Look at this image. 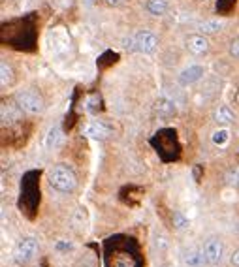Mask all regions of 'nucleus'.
Segmentation results:
<instances>
[{
    "label": "nucleus",
    "mask_w": 239,
    "mask_h": 267,
    "mask_svg": "<svg viewBox=\"0 0 239 267\" xmlns=\"http://www.w3.org/2000/svg\"><path fill=\"white\" fill-rule=\"evenodd\" d=\"M49 185H51L57 192L70 194V192L76 190L77 177L68 166H64V164H57V166L51 168V171H49Z\"/></svg>",
    "instance_id": "1"
},
{
    "label": "nucleus",
    "mask_w": 239,
    "mask_h": 267,
    "mask_svg": "<svg viewBox=\"0 0 239 267\" xmlns=\"http://www.w3.org/2000/svg\"><path fill=\"white\" fill-rule=\"evenodd\" d=\"M15 102L19 104V107L27 113H41L44 111V100L38 93L30 91V88H23L15 93Z\"/></svg>",
    "instance_id": "2"
},
{
    "label": "nucleus",
    "mask_w": 239,
    "mask_h": 267,
    "mask_svg": "<svg viewBox=\"0 0 239 267\" xmlns=\"http://www.w3.org/2000/svg\"><path fill=\"white\" fill-rule=\"evenodd\" d=\"M38 254V241L34 237H25L21 239L15 247V260L19 263H29Z\"/></svg>",
    "instance_id": "3"
},
{
    "label": "nucleus",
    "mask_w": 239,
    "mask_h": 267,
    "mask_svg": "<svg viewBox=\"0 0 239 267\" xmlns=\"http://www.w3.org/2000/svg\"><path fill=\"white\" fill-rule=\"evenodd\" d=\"M202 252H204V260L205 263L209 265H216L222 261V254H224V244L221 243V239L211 237L207 239L202 247Z\"/></svg>",
    "instance_id": "4"
},
{
    "label": "nucleus",
    "mask_w": 239,
    "mask_h": 267,
    "mask_svg": "<svg viewBox=\"0 0 239 267\" xmlns=\"http://www.w3.org/2000/svg\"><path fill=\"white\" fill-rule=\"evenodd\" d=\"M132 43H134L136 51L153 53L155 49H157V46H158V38L153 34V32H149V30H141V32H138V34L134 36Z\"/></svg>",
    "instance_id": "5"
},
{
    "label": "nucleus",
    "mask_w": 239,
    "mask_h": 267,
    "mask_svg": "<svg viewBox=\"0 0 239 267\" xmlns=\"http://www.w3.org/2000/svg\"><path fill=\"white\" fill-rule=\"evenodd\" d=\"M21 107L19 104L15 102H2V107H0V115H2V124L6 126V124H12V122L19 121L21 119Z\"/></svg>",
    "instance_id": "6"
},
{
    "label": "nucleus",
    "mask_w": 239,
    "mask_h": 267,
    "mask_svg": "<svg viewBox=\"0 0 239 267\" xmlns=\"http://www.w3.org/2000/svg\"><path fill=\"white\" fill-rule=\"evenodd\" d=\"M204 72H205V68H204V66H200V64L188 66V68H185V70L181 72V76H179V81H181V85H192L194 81L202 79Z\"/></svg>",
    "instance_id": "7"
},
{
    "label": "nucleus",
    "mask_w": 239,
    "mask_h": 267,
    "mask_svg": "<svg viewBox=\"0 0 239 267\" xmlns=\"http://www.w3.org/2000/svg\"><path fill=\"white\" fill-rule=\"evenodd\" d=\"M85 134H87L89 138H93V140H104L105 136L110 134V128L105 126L104 122L93 121L85 126Z\"/></svg>",
    "instance_id": "8"
},
{
    "label": "nucleus",
    "mask_w": 239,
    "mask_h": 267,
    "mask_svg": "<svg viewBox=\"0 0 239 267\" xmlns=\"http://www.w3.org/2000/svg\"><path fill=\"white\" fill-rule=\"evenodd\" d=\"M187 47L194 55H202V53H205L209 49V41H207V38H205L204 34H196V36H190L187 40Z\"/></svg>",
    "instance_id": "9"
},
{
    "label": "nucleus",
    "mask_w": 239,
    "mask_h": 267,
    "mask_svg": "<svg viewBox=\"0 0 239 267\" xmlns=\"http://www.w3.org/2000/svg\"><path fill=\"white\" fill-rule=\"evenodd\" d=\"M183 261H185V265L188 267H202L205 263L204 252H202V249H188L187 252L183 254Z\"/></svg>",
    "instance_id": "10"
},
{
    "label": "nucleus",
    "mask_w": 239,
    "mask_h": 267,
    "mask_svg": "<svg viewBox=\"0 0 239 267\" xmlns=\"http://www.w3.org/2000/svg\"><path fill=\"white\" fill-rule=\"evenodd\" d=\"M215 121L219 124H230L233 122V111L228 105H219L215 111Z\"/></svg>",
    "instance_id": "11"
},
{
    "label": "nucleus",
    "mask_w": 239,
    "mask_h": 267,
    "mask_svg": "<svg viewBox=\"0 0 239 267\" xmlns=\"http://www.w3.org/2000/svg\"><path fill=\"white\" fill-rule=\"evenodd\" d=\"M12 81H13L12 66L6 60H2L0 62V83H2V87H8V85H12Z\"/></svg>",
    "instance_id": "12"
},
{
    "label": "nucleus",
    "mask_w": 239,
    "mask_h": 267,
    "mask_svg": "<svg viewBox=\"0 0 239 267\" xmlns=\"http://www.w3.org/2000/svg\"><path fill=\"white\" fill-rule=\"evenodd\" d=\"M147 10L153 15H164L168 12V0H149L147 2Z\"/></svg>",
    "instance_id": "13"
},
{
    "label": "nucleus",
    "mask_w": 239,
    "mask_h": 267,
    "mask_svg": "<svg viewBox=\"0 0 239 267\" xmlns=\"http://www.w3.org/2000/svg\"><path fill=\"white\" fill-rule=\"evenodd\" d=\"M58 141H60V128H58V126H51V128H49V132H47L46 147H47V149H55V147L58 145Z\"/></svg>",
    "instance_id": "14"
},
{
    "label": "nucleus",
    "mask_w": 239,
    "mask_h": 267,
    "mask_svg": "<svg viewBox=\"0 0 239 267\" xmlns=\"http://www.w3.org/2000/svg\"><path fill=\"white\" fill-rule=\"evenodd\" d=\"M213 143L215 145H226L228 143V140H230V130L228 128H219V130H215L213 132Z\"/></svg>",
    "instance_id": "15"
},
{
    "label": "nucleus",
    "mask_w": 239,
    "mask_h": 267,
    "mask_svg": "<svg viewBox=\"0 0 239 267\" xmlns=\"http://www.w3.org/2000/svg\"><path fill=\"white\" fill-rule=\"evenodd\" d=\"M222 29V21H219V19H213V21H207V23L202 25V32L204 34H213V32H216V30Z\"/></svg>",
    "instance_id": "16"
},
{
    "label": "nucleus",
    "mask_w": 239,
    "mask_h": 267,
    "mask_svg": "<svg viewBox=\"0 0 239 267\" xmlns=\"http://www.w3.org/2000/svg\"><path fill=\"white\" fill-rule=\"evenodd\" d=\"M226 183L228 185H232V186H239V166L228 171L226 173Z\"/></svg>",
    "instance_id": "17"
},
{
    "label": "nucleus",
    "mask_w": 239,
    "mask_h": 267,
    "mask_svg": "<svg viewBox=\"0 0 239 267\" xmlns=\"http://www.w3.org/2000/svg\"><path fill=\"white\" fill-rule=\"evenodd\" d=\"M173 216H175V228H177V230H185V228L188 226V220L181 215V213H175Z\"/></svg>",
    "instance_id": "18"
},
{
    "label": "nucleus",
    "mask_w": 239,
    "mask_h": 267,
    "mask_svg": "<svg viewBox=\"0 0 239 267\" xmlns=\"http://www.w3.org/2000/svg\"><path fill=\"white\" fill-rule=\"evenodd\" d=\"M230 53H232L233 58H239V40L232 41V46H230Z\"/></svg>",
    "instance_id": "19"
},
{
    "label": "nucleus",
    "mask_w": 239,
    "mask_h": 267,
    "mask_svg": "<svg viewBox=\"0 0 239 267\" xmlns=\"http://www.w3.org/2000/svg\"><path fill=\"white\" fill-rule=\"evenodd\" d=\"M232 263L235 267H239V250H235V252L232 254Z\"/></svg>",
    "instance_id": "20"
},
{
    "label": "nucleus",
    "mask_w": 239,
    "mask_h": 267,
    "mask_svg": "<svg viewBox=\"0 0 239 267\" xmlns=\"http://www.w3.org/2000/svg\"><path fill=\"white\" fill-rule=\"evenodd\" d=\"M107 4H111V6H117V4H123L124 0H105Z\"/></svg>",
    "instance_id": "21"
},
{
    "label": "nucleus",
    "mask_w": 239,
    "mask_h": 267,
    "mask_svg": "<svg viewBox=\"0 0 239 267\" xmlns=\"http://www.w3.org/2000/svg\"><path fill=\"white\" fill-rule=\"evenodd\" d=\"M94 2H96V0H83V4H85V6H93Z\"/></svg>",
    "instance_id": "22"
},
{
    "label": "nucleus",
    "mask_w": 239,
    "mask_h": 267,
    "mask_svg": "<svg viewBox=\"0 0 239 267\" xmlns=\"http://www.w3.org/2000/svg\"><path fill=\"white\" fill-rule=\"evenodd\" d=\"M237 104H239V93H237Z\"/></svg>",
    "instance_id": "23"
}]
</instances>
